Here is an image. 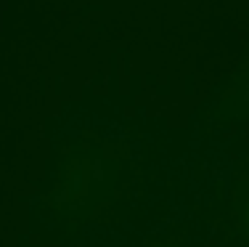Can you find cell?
<instances>
[{
	"mask_svg": "<svg viewBox=\"0 0 249 247\" xmlns=\"http://www.w3.org/2000/svg\"><path fill=\"white\" fill-rule=\"evenodd\" d=\"M239 226H241V237L247 239L249 245V181L239 186Z\"/></svg>",
	"mask_w": 249,
	"mask_h": 247,
	"instance_id": "obj_1",
	"label": "cell"
}]
</instances>
